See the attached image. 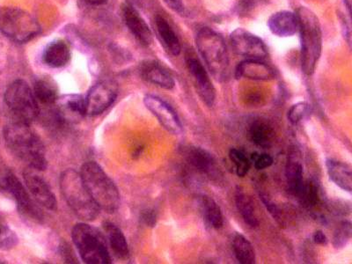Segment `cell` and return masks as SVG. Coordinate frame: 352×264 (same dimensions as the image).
<instances>
[{
  "label": "cell",
  "instance_id": "obj_28",
  "mask_svg": "<svg viewBox=\"0 0 352 264\" xmlns=\"http://www.w3.org/2000/svg\"><path fill=\"white\" fill-rule=\"evenodd\" d=\"M232 250L239 263L254 264L256 263V252L252 243L241 234H234L232 239Z\"/></svg>",
  "mask_w": 352,
  "mask_h": 264
},
{
  "label": "cell",
  "instance_id": "obj_19",
  "mask_svg": "<svg viewBox=\"0 0 352 264\" xmlns=\"http://www.w3.org/2000/svg\"><path fill=\"white\" fill-rule=\"evenodd\" d=\"M270 32L278 37L294 36L298 30L297 15L289 11L275 12L268 20Z\"/></svg>",
  "mask_w": 352,
  "mask_h": 264
},
{
  "label": "cell",
  "instance_id": "obj_29",
  "mask_svg": "<svg viewBox=\"0 0 352 264\" xmlns=\"http://www.w3.org/2000/svg\"><path fill=\"white\" fill-rule=\"evenodd\" d=\"M201 208L207 224L214 229L222 228L224 217L219 204L212 197L204 196L201 199Z\"/></svg>",
  "mask_w": 352,
  "mask_h": 264
},
{
  "label": "cell",
  "instance_id": "obj_37",
  "mask_svg": "<svg viewBox=\"0 0 352 264\" xmlns=\"http://www.w3.org/2000/svg\"><path fill=\"white\" fill-rule=\"evenodd\" d=\"M260 198L262 199V202L263 203L264 206H265L267 210H268L270 212V214L276 220V222L280 223V224H282L283 220L281 218L280 210L278 209V207L276 206V204L270 199L267 195L261 194Z\"/></svg>",
  "mask_w": 352,
  "mask_h": 264
},
{
  "label": "cell",
  "instance_id": "obj_3",
  "mask_svg": "<svg viewBox=\"0 0 352 264\" xmlns=\"http://www.w3.org/2000/svg\"><path fill=\"white\" fill-rule=\"evenodd\" d=\"M81 178L100 210L112 213L120 207L121 198L114 182L96 162L85 163L81 168Z\"/></svg>",
  "mask_w": 352,
  "mask_h": 264
},
{
  "label": "cell",
  "instance_id": "obj_41",
  "mask_svg": "<svg viewBox=\"0 0 352 264\" xmlns=\"http://www.w3.org/2000/svg\"><path fill=\"white\" fill-rule=\"evenodd\" d=\"M67 245L65 244L64 246L61 245V254L64 256L66 263H77L76 259L74 258V254H72L70 248H68Z\"/></svg>",
  "mask_w": 352,
  "mask_h": 264
},
{
  "label": "cell",
  "instance_id": "obj_18",
  "mask_svg": "<svg viewBox=\"0 0 352 264\" xmlns=\"http://www.w3.org/2000/svg\"><path fill=\"white\" fill-rule=\"evenodd\" d=\"M235 78L238 80L245 78L253 80H270L275 78V72L261 60L246 59L237 65Z\"/></svg>",
  "mask_w": 352,
  "mask_h": 264
},
{
  "label": "cell",
  "instance_id": "obj_1",
  "mask_svg": "<svg viewBox=\"0 0 352 264\" xmlns=\"http://www.w3.org/2000/svg\"><path fill=\"white\" fill-rule=\"evenodd\" d=\"M4 140L11 153L27 163L30 168L37 171L45 170L48 166L45 150L40 138L30 128V124L12 121L4 128Z\"/></svg>",
  "mask_w": 352,
  "mask_h": 264
},
{
  "label": "cell",
  "instance_id": "obj_17",
  "mask_svg": "<svg viewBox=\"0 0 352 264\" xmlns=\"http://www.w3.org/2000/svg\"><path fill=\"white\" fill-rule=\"evenodd\" d=\"M124 17L129 30L134 34L137 40L140 41V43L144 46L151 45L153 40L152 31L136 9L130 5H125Z\"/></svg>",
  "mask_w": 352,
  "mask_h": 264
},
{
  "label": "cell",
  "instance_id": "obj_40",
  "mask_svg": "<svg viewBox=\"0 0 352 264\" xmlns=\"http://www.w3.org/2000/svg\"><path fill=\"white\" fill-rule=\"evenodd\" d=\"M165 4L170 8L171 10L182 14L184 12V5L182 0H163Z\"/></svg>",
  "mask_w": 352,
  "mask_h": 264
},
{
  "label": "cell",
  "instance_id": "obj_34",
  "mask_svg": "<svg viewBox=\"0 0 352 264\" xmlns=\"http://www.w3.org/2000/svg\"><path fill=\"white\" fill-rule=\"evenodd\" d=\"M15 232L0 219V250H10L18 244Z\"/></svg>",
  "mask_w": 352,
  "mask_h": 264
},
{
  "label": "cell",
  "instance_id": "obj_27",
  "mask_svg": "<svg viewBox=\"0 0 352 264\" xmlns=\"http://www.w3.org/2000/svg\"><path fill=\"white\" fill-rule=\"evenodd\" d=\"M235 204L239 213L250 228H257L259 226L258 219L254 212L252 200L248 196L241 187H237L235 192Z\"/></svg>",
  "mask_w": 352,
  "mask_h": 264
},
{
  "label": "cell",
  "instance_id": "obj_30",
  "mask_svg": "<svg viewBox=\"0 0 352 264\" xmlns=\"http://www.w3.org/2000/svg\"><path fill=\"white\" fill-rule=\"evenodd\" d=\"M34 96L37 102L43 105H52L56 102L58 97V89L52 82L46 78H41L34 85Z\"/></svg>",
  "mask_w": 352,
  "mask_h": 264
},
{
  "label": "cell",
  "instance_id": "obj_42",
  "mask_svg": "<svg viewBox=\"0 0 352 264\" xmlns=\"http://www.w3.org/2000/svg\"><path fill=\"white\" fill-rule=\"evenodd\" d=\"M313 241L317 245H326L328 243V238H327L324 232L320 230L314 232Z\"/></svg>",
  "mask_w": 352,
  "mask_h": 264
},
{
  "label": "cell",
  "instance_id": "obj_13",
  "mask_svg": "<svg viewBox=\"0 0 352 264\" xmlns=\"http://www.w3.org/2000/svg\"><path fill=\"white\" fill-rule=\"evenodd\" d=\"M186 63L188 72L193 77L198 94L204 102L208 107L214 105L216 90L210 80L208 72L204 68L202 63L192 53L186 56Z\"/></svg>",
  "mask_w": 352,
  "mask_h": 264
},
{
  "label": "cell",
  "instance_id": "obj_39",
  "mask_svg": "<svg viewBox=\"0 0 352 264\" xmlns=\"http://www.w3.org/2000/svg\"><path fill=\"white\" fill-rule=\"evenodd\" d=\"M263 0H240L239 3V10L241 12H248L260 4Z\"/></svg>",
  "mask_w": 352,
  "mask_h": 264
},
{
  "label": "cell",
  "instance_id": "obj_35",
  "mask_svg": "<svg viewBox=\"0 0 352 264\" xmlns=\"http://www.w3.org/2000/svg\"><path fill=\"white\" fill-rule=\"evenodd\" d=\"M310 113V106L305 102H298L292 105L288 110L287 118L292 124H297L303 120Z\"/></svg>",
  "mask_w": 352,
  "mask_h": 264
},
{
  "label": "cell",
  "instance_id": "obj_15",
  "mask_svg": "<svg viewBox=\"0 0 352 264\" xmlns=\"http://www.w3.org/2000/svg\"><path fill=\"white\" fill-rule=\"evenodd\" d=\"M34 171V169L30 168L23 173L24 181L28 190L40 206L50 210H56L58 208V202L54 193L48 184Z\"/></svg>",
  "mask_w": 352,
  "mask_h": 264
},
{
  "label": "cell",
  "instance_id": "obj_38",
  "mask_svg": "<svg viewBox=\"0 0 352 264\" xmlns=\"http://www.w3.org/2000/svg\"><path fill=\"white\" fill-rule=\"evenodd\" d=\"M140 221L147 228H153L156 226L157 214L153 210L146 209L143 210L140 214Z\"/></svg>",
  "mask_w": 352,
  "mask_h": 264
},
{
  "label": "cell",
  "instance_id": "obj_26",
  "mask_svg": "<svg viewBox=\"0 0 352 264\" xmlns=\"http://www.w3.org/2000/svg\"><path fill=\"white\" fill-rule=\"evenodd\" d=\"M250 136L256 146L268 148L274 140L275 131L268 122L257 119L250 125Z\"/></svg>",
  "mask_w": 352,
  "mask_h": 264
},
{
  "label": "cell",
  "instance_id": "obj_43",
  "mask_svg": "<svg viewBox=\"0 0 352 264\" xmlns=\"http://www.w3.org/2000/svg\"><path fill=\"white\" fill-rule=\"evenodd\" d=\"M85 1L93 6H102L105 5L108 0H85Z\"/></svg>",
  "mask_w": 352,
  "mask_h": 264
},
{
  "label": "cell",
  "instance_id": "obj_8",
  "mask_svg": "<svg viewBox=\"0 0 352 264\" xmlns=\"http://www.w3.org/2000/svg\"><path fill=\"white\" fill-rule=\"evenodd\" d=\"M4 99L12 121L30 124L39 115L38 102L26 81L17 80L9 85Z\"/></svg>",
  "mask_w": 352,
  "mask_h": 264
},
{
  "label": "cell",
  "instance_id": "obj_14",
  "mask_svg": "<svg viewBox=\"0 0 352 264\" xmlns=\"http://www.w3.org/2000/svg\"><path fill=\"white\" fill-rule=\"evenodd\" d=\"M56 116L63 124H77L87 115L86 102L78 94H65L56 99Z\"/></svg>",
  "mask_w": 352,
  "mask_h": 264
},
{
  "label": "cell",
  "instance_id": "obj_10",
  "mask_svg": "<svg viewBox=\"0 0 352 264\" xmlns=\"http://www.w3.org/2000/svg\"><path fill=\"white\" fill-rule=\"evenodd\" d=\"M232 50L247 59L263 61L268 56V49L263 41L243 28H237L231 34Z\"/></svg>",
  "mask_w": 352,
  "mask_h": 264
},
{
  "label": "cell",
  "instance_id": "obj_16",
  "mask_svg": "<svg viewBox=\"0 0 352 264\" xmlns=\"http://www.w3.org/2000/svg\"><path fill=\"white\" fill-rule=\"evenodd\" d=\"M184 157L190 166L210 177L214 176L218 170L214 157L202 147H188L184 150Z\"/></svg>",
  "mask_w": 352,
  "mask_h": 264
},
{
  "label": "cell",
  "instance_id": "obj_23",
  "mask_svg": "<svg viewBox=\"0 0 352 264\" xmlns=\"http://www.w3.org/2000/svg\"><path fill=\"white\" fill-rule=\"evenodd\" d=\"M70 49L64 41L50 43L44 50L43 60L50 67L60 68L70 60Z\"/></svg>",
  "mask_w": 352,
  "mask_h": 264
},
{
  "label": "cell",
  "instance_id": "obj_2",
  "mask_svg": "<svg viewBox=\"0 0 352 264\" xmlns=\"http://www.w3.org/2000/svg\"><path fill=\"white\" fill-rule=\"evenodd\" d=\"M296 15L301 40V68L305 74L311 76L322 55V28L316 14L305 6L298 9Z\"/></svg>",
  "mask_w": 352,
  "mask_h": 264
},
{
  "label": "cell",
  "instance_id": "obj_12",
  "mask_svg": "<svg viewBox=\"0 0 352 264\" xmlns=\"http://www.w3.org/2000/svg\"><path fill=\"white\" fill-rule=\"evenodd\" d=\"M116 96L118 89L115 84L103 81L94 85L85 99L87 115L94 116L102 114L113 104Z\"/></svg>",
  "mask_w": 352,
  "mask_h": 264
},
{
  "label": "cell",
  "instance_id": "obj_6",
  "mask_svg": "<svg viewBox=\"0 0 352 264\" xmlns=\"http://www.w3.org/2000/svg\"><path fill=\"white\" fill-rule=\"evenodd\" d=\"M0 31L15 43H24L41 33L39 22L26 10L14 6H0Z\"/></svg>",
  "mask_w": 352,
  "mask_h": 264
},
{
  "label": "cell",
  "instance_id": "obj_33",
  "mask_svg": "<svg viewBox=\"0 0 352 264\" xmlns=\"http://www.w3.org/2000/svg\"><path fill=\"white\" fill-rule=\"evenodd\" d=\"M229 158L236 168V174L239 177H244L250 171L251 163L241 151L232 148L229 151Z\"/></svg>",
  "mask_w": 352,
  "mask_h": 264
},
{
  "label": "cell",
  "instance_id": "obj_4",
  "mask_svg": "<svg viewBox=\"0 0 352 264\" xmlns=\"http://www.w3.org/2000/svg\"><path fill=\"white\" fill-rule=\"evenodd\" d=\"M60 188L66 203L78 219L92 221L98 217L100 208L88 192L80 173L74 169L63 172Z\"/></svg>",
  "mask_w": 352,
  "mask_h": 264
},
{
  "label": "cell",
  "instance_id": "obj_25",
  "mask_svg": "<svg viewBox=\"0 0 352 264\" xmlns=\"http://www.w3.org/2000/svg\"><path fill=\"white\" fill-rule=\"evenodd\" d=\"M155 22L157 31H158L163 46L165 47V49L171 55L175 56L180 55L182 50L180 41H179L170 25L164 18L160 16V15L156 17Z\"/></svg>",
  "mask_w": 352,
  "mask_h": 264
},
{
  "label": "cell",
  "instance_id": "obj_21",
  "mask_svg": "<svg viewBox=\"0 0 352 264\" xmlns=\"http://www.w3.org/2000/svg\"><path fill=\"white\" fill-rule=\"evenodd\" d=\"M298 151L292 150L289 153L286 163L285 176L287 180L288 190L290 193L298 196L303 186V165Z\"/></svg>",
  "mask_w": 352,
  "mask_h": 264
},
{
  "label": "cell",
  "instance_id": "obj_20",
  "mask_svg": "<svg viewBox=\"0 0 352 264\" xmlns=\"http://www.w3.org/2000/svg\"><path fill=\"white\" fill-rule=\"evenodd\" d=\"M141 76L147 82L164 89L171 90L175 86L174 78L163 66L155 61L144 63L140 68Z\"/></svg>",
  "mask_w": 352,
  "mask_h": 264
},
{
  "label": "cell",
  "instance_id": "obj_7",
  "mask_svg": "<svg viewBox=\"0 0 352 264\" xmlns=\"http://www.w3.org/2000/svg\"><path fill=\"white\" fill-rule=\"evenodd\" d=\"M72 238L85 263H111V256L105 238L98 229L86 223H80L72 229Z\"/></svg>",
  "mask_w": 352,
  "mask_h": 264
},
{
  "label": "cell",
  "instance_id": "obj_9",
  "mask_svg": "<svg viewBox=\"0 0 352 264\" xmlns=\"http://www.w3.org/2000/svg\"><path fill=\"white\" fill-rule=\"evenodd\" d=\"M0 190L14 197L19 212L24 218L37 222L43 219L42 210L31 199L23 184L12 172L6 171L0 175Z\"/></svg>",
  "mask_w": 352,
  "mask_h": 264
},
{
  "label": "cell",
  "instance_id": "obj_5",
  "mask_svg": "<svg viewBox=\"0 0 352 264\" xmlns=\"http://www.w3.org/2000/svg\"><path fill=\"white\" fill-rule=\"evenodd\" d=\"M196 43L210 74L216 80H225L228 74L229 55L221 34L209 28H201L197 34Z\"/></svg>",
  "mask_w": 352,
  "mask_h": 264
},
{
  "label": "cell",
  "instance_id": "obj_11",
  "mask_svg": "<svg viewBox=\"0 0 352 264\" xmlns=\"http://www.w3.org/2000/svg\"><path fill=\"white\" fill-rule=\"evenodd\" d=\"M144 106L155 116L165 130L174 135H180L182 124L177 113L165 100L152 94H147L144 98Z\"/></svg>",
  "mask_w": 352,
  "mask_h": 264
},
{
  "label": "cell",
  "instance_id": "obj_22",
  "mask_svg": "<svg viewBox=\"0 0 352 264\" xmlns=\"http://www.w3.org/2000/svg\"><path fill=\"white\" fill-rule=\"evenodd\" d=\"M326 168L330 180L342 190L351 193L352 190L351 166L347 163L328 159L326 160Z\"/></svg>",
  "mask_w": 352,
  "mask_h": 264
},
{
  "label": "cell",
  "instance_id": "obj_32",
  "mask_svg": "<svg viewBox=\"0 0 352 264\" xmlns=\"http://www.w3.org/2000/svg\"><path fill=\"white\" fill-rule=\"evenodd\" d=\"M352 234L351 223L345 220L342 221L341 224L336 229L334 237H333V246L336 250H341V248L346 246L349 241H350Z\"/></svg>",
  "mask_w": 352,
  "mask_h": 264
},
{
  "label": "cell",
  "instance_id": "obj_36",
  "mask_svg": "<svg viewBox=\"0 0 352 264\" xmlns=\"http://www.w3.org/2000/svg\"><path fill=\"white\" fill-rule=\"evenodd\" d=\"M252 160L254 163V168H256V170H263V169L268 168L270 166H272L273 162H274L272 157L267 153H253Z\"/></svg>",
  "mask_w": 352,
  "mask_h": 264
},
{
  "label": "cell",
  "instance_id": "obj_31",
  "mask_svg": "<svg viewBox=\"0 0 352 264\" xmlns=\"http://www.w3.org/2000/svg\"><path fill=\"white\" fill-rule=\"evenodd\" d=\"M297 197L306 208H313L316 206L320 200L319 185L316 180L311 179L304 182L302 188Z\"/></svg>",
  "mask_w": 352,
  "mask_h": 264
},
{
  "label": "cell",
  "instance_id": "obj_44",
  "mask_svg": "<svg viewBox=\"0 0 352 264\" xmlns=\"http://www.w3.org/2000/svg\"><path fill=\"white\" fill-rule=\"evenodd\" d=\"M142 146L138 147V148L135 150V152L133 153V155H132V157H133V158H138V157L141 155V153H142Z\"/></svg>",
  "mask_w": 352,
  "mask_h": 264
},
{
  "label": "cell",
  "instance_id": "obj_24",
  "mask_svg": "<svg viewBox=\"0 0 352 264\" xmlns=\"http://www.w3.org/2000/svg\"><path fill=\"white\" fill-rule=\"evenodd\" d=\"M103 228H104L110 248L115 256L120 259L127 258L130 251H129L126 239L120 228L109 221L103 223Z\"/></svg>",
  "mask_w": 352,
  "mask_h": 264
}]
</instances>
